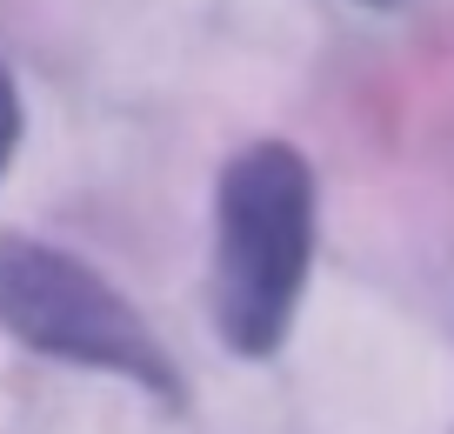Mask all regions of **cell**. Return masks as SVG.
Instances as JSON below:
<instances>
[{
  "label": "cell",
  "instance_id": "3957f363",
  "mask_svg": "<svg viewBox=\"0 0 454 434\" xmlns=\"http://www.w3.org/2000/svg\"><path fill=\"white\" fill-rule=\"evenodd\" d=\"M14 147H20V94H14V74L0 67V174H7Z\"/></svg>",
  "mask_w": 454,
  "mask_h": 434
},
{
  "label": "cell",
  "instance_id": "7a4b0ae2",
  "mask_svg": "<svg viewBox=\"0 0 454 434\" xmlns=\"http://www.w3.org/2000/svg\"><path fill=\"white\" fill-rule=\"evenodd\" d=\"M0 335H14L34 354H54V361L134 381L160 401L181 394V375H174L168 348L154 341V327L94 267H81L74 254L47 248V241L0 234Z\"/></svg>",
  "mask_w": 454,
  "mask_h": 434
},
{
  "label": "cell",
  "instance_id": "6da1fadb",
  "mask_svg": "<svg viewBox=\"0 0 454 434\" xmlns=\"http://www.w3.org/2000/svg\"><path fill=\"white\" fill-rule=\"evenodd\" d=\"M314 267V168L287 140H254L214 194V327L227 354L261 361L287 341Z\"/></svg>",
  "mask_w": 454,
  "mask_h": 434
}]
</instances>
